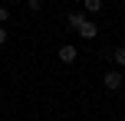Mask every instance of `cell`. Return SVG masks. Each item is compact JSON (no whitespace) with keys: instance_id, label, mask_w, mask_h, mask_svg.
<instances>
[{"instance_id":"2","label":"cell","mask_w":125,"mask_h":121,"mask_svg":"<svg viewBox=\"0 0 125 121\" xmlns=\"http://www.w3.org/2000/svg\"><path fill=\"white\" fill-rule=\"evenodd\" d=\"M122 82H125V75H122V69H109L105 75H102V85H105L109 92H119V89H122Z\"/></svg>"},{"instance_id":"1","label":"cell","mask_w":125,"mask_h":121,"mask_svg":"<svg viewBox=\"0 0 125 121\" xmlns=\"http://www.w3.org/2000/svg\"><path fill=\"white\" fill-rule=\"evenodd\" d=\"M69 26H73L82 39H95V36H99V26H95L86 13H69Z\"/></svg>"},{"instance_id":"8","label":"cell","mask_w":125,"mask_h":121,"mask_svg":"<svg viewBox=\"0 0 125 121\" xmlns=\"http://www.w3.org/2000/svg\"><path fill=\"white\" fill-rule=\"evenodd\" d=\"M26 7H30V10H33V13H36V10H40V7H43V0H26Z\"/></svg>"},{"instance_id":"4","label":"cell","mask_w":125,"mask_h":121,"mask_svg":"<svg viewBox=\"0 0 125 121\" xmlns=\"http://www.w3.org/2000/svg\"><path fill=\"white\" fill-rule=\"evenodd\" d=\"M109 56L115 59V65H119V69H125V46H115V49L109 52Z\"/></svg>"},{"instance_id":"9","label":"cell","mask_w":125,"mask_h":121,"mask_svg":"<svg viewBox=\"0 0 125 121\" xmlns=\"http://www.w3.org/2000/svg\"><path fill=\"white\" fill-rule=\"evenodd\" d=\"M7 3H20V0H7Z\"/></svg>"},{"instance_id":"7","label":"cell","mask_w":125,"mask_h":121,"mask_svg":"<svg viewBox=\"0 0 125 121\" xmlns=\"http://www.w3.org/2000/svg\"><path fill=\"white\" fill-rule=\"evenodd\" d=\"M7 39H10V33H7V26L0 23V46H7Z\"/></svg>"},{"instance_id":"5","label":"cell","mask_w":125,"mask_h":121,"mask_svg":"<svg viewBox=\"0 0 125 121\" xmlns=\"http://www.w3.org/2000/svg\"><path fill=\"white\" fill-rule=\"evenodd\" d=\"M82 7H86V13H99L102 10V0H82Z\"/></svg>"},{"instance_id":"3","label":"cell","mask_w":125,"mask_h":121,"mask_svg":"<svg viewBox=\"0 0 125 121\" xmlns=\"http://www.w3.org/2000/svg\"><path fill=\"white\" fill-rule=\"evenodd\" d=\"M56 56H59V62H66V65H73V62H76V59H79V49H76V46H73V43H62V46H59V52H56Z\"/></svg>"},{"instance_id":"6","label":"cell","mask_w":125,"mask_h":121,"mask_svg":"<svg viewBox=\"0 0 125 121\" xmlns=\"http://www.w3.org/2000/svg\"><path fill=\"white\" fill-rule=\"evenodd\" d=\"M10 20V3H0V23H7Z\"/></svg>"}]
</instances>
